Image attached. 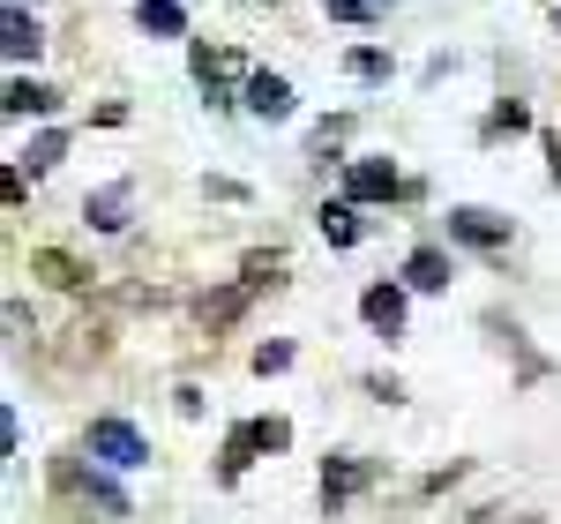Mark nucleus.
Here are the masks:
<instances>
[{
	"label": "nucleus",
	"mask_w": 561,
	"mask_h": 524,
	"mask_svg": "<svg viewBox=\"0 0 561 524\" xmlns=\"http://www.w3.org/2000/svg\"><path fill=\"white\" fill-rule=\"evenodd\" d=\"M83 457L113 465V472H135V465H150V442H142L135 420H90L83 428Z\"/></svg>",
	"instance_id": "f257e3e1"
},
{
	"label": "nucleus",
	"mask_w": 561,
	"mask_h": 524,
	"mask_svg": "<svg viewBox=\"0 0 561 524\" xmlns=\"http://www.w3.org/2000/svg\"><path fill=\"white\" fill-rule=\"evenodd\" d=\"M510 232H517V225L502 218L494 203H457V210H449V240H457V248H486V255H494V248H510Z\"/></svg>",
	"instance_id": "f03ea898"
},
{
	"label": "nucleus",
	"mask_w": 561,
	"mask_h": 524,
	"mask_svg": "<svg viewBox=\"0 0 561 524\" xmlns=\"http://www.w3.org/2000/svg\"><path fill=\"white\" fill-rule=\"evenodd\" d=\"M375 480H382V465H367V457H330V465H322V510L337 517L352 494H367Z\"/></svg>",
	"instance_id": "7ed1b4c3"
},
{
	"label": "nucleus",
	"mask_w": 561,
	"mask_h": 524,
	"mask_svg": "<svg viewBox=\"0 0 561 524\" xmlns=\"http://www.w3.org/2000/svg\"><path fill=\"white\" fill-rule=\"evenodd\" d=\"M128 210H135L128 180H105V187H90V195H83V225H98V232H128Z\"/></svg>",
	"instance_id": "20e7f679"
},
{
	"label": "nucleus",
	"mask_w": 561,
	"mask_h": 524,
	"mask_svg": "<svg viewBox=\"0 0 561 524\" xmlns=\"http://www.w3.org/2000/svg\"><path fill=\"white\" fill-rule=\"evenodd\" d=\"M240 105H248L255 121H285V113H293V83L270 76V68H255V76H240Z\"/></svg>",
	"instance_id": "39448f33"
},
{
	"label": "nucleus",
	"mask_w": 561,
	"mask_h": 524,
	"mask_svg": "<svg viewBox=\"0 0 561 524\" xmlns=\"http://www.w3.org/2000/svg\"><path fill=\"white\" fill-rule=\"evenodd\" d=\"M397 187H404V180H397L389 158H352V166H345V195H352V203H389Z\"/></svg>",
	"instance_id": "423d86ee"
},
{
	"label": "nucleus",
	"mask_w": 561,
	"mask_h": 524,
	"mask_svg": "<svg viewBox=\"0 0 561 524\" xmlns=\"http://www.w3.org/2000/svg\"><path fill=\"white\" fill-rule=\"evenodd\" d=\"M404 293H412V285H367V293H359V322H367V330H382V338H397V330H404Z\"/></svg>",
	"instance_id": "0eeeda50"
},
{
	"label": "nucleus",
	"mask_w": 561,
	"mask_h": 524,
	"mask_svg": "<svg viewBox=\"0 0 561 524\" xmlns=\"http://www.w3.org/2000/svg\"><path fill=\"white\" fill-rule=\"evenodd\" d=\"M449 277H457V255L449 248H412L404 255V285L412 293H449Z\"/></svg>",
	"instance_id": "6e6552de"
},
{
	"label": "nucleus",
	"mask_w": 561,
	"mask_h": 524,
	"mask_svg": "<svg viewBox=\"0 0 561 524\" xmlns=\"http://www.w3.org/2000/svg\"><path fill=\"white\" fill-rule=\"evenodd\" d=\"M31 277L60 285V293H83V285H90V262L68 255V248H31Z\"/></svg>",
	"instance_id": "1a4fd4ad"
},
{
	"label": "nucleus",
	"mask_w": 561,
	"mask_h": 524,
	"mask_svg": "<svg viewBox=\"0 0 561 524\" xmlns=\"http://www.w3.org/2000/svg\"><path fill=\"white\" fill-rule=\"evenodd\" d=\"M187 68H195V83L210 90V105H232V83H225V76H232L240 60H232L225 45H195V53H187Z\"/></svg>",
	"instance_id": "9d476101"
},
{
	"label": "nucleus",
	"mask_w": 561,
	"mask_h": 524,
	"mask_svg": "<svg viewBox=\"0 0 561 524\" xmlns=\"http://www.w3.org/2000/svg\"><path fill=\"white\" fill-rule=\"evenodd\" d=\"M0 45H8V60H38L45 31H38V15H31L23 0H8V23H0Z\"/></svg>",
	"instance_id": "9b49d317"
},
{
	"label": "nucleus",
	"mask_w": 561,
	"mask_h": 524,
	"mask_svg": "<svg viewBox=\"0 0 561 524\" xmlns=\"http://www.w3.org/2000/svg\"><path fill=\"white\" fill-rule=\"evenodd\" d=\"M53 105H60V98H53L38 76H15V83L0 90V113H8V121H38V113H53Z\"/></svg>",
	"instance_id": "f8f14e48"
},
{
	"label": "nucleus",
	"mask_w": 561,
	"mask_h": 524,
	"mask_svg": "<svg viewBox=\"0 0 561 524\" xmlns=\"http://www.w3.org/2000/svg\"><path fill=\"white\" fill-rule=\"evenodd\" d=\"M314 225H322V240H330V248H359V232H367V225H359V203H352V195L322 203V210H314Z\"/></svg>",
	"instance_id": "ddd939ff"
},
{
	"label": "nucleus",
	"mask_w": 561,
	"mask_h": 524,
	"mask_svg": "<svg viewBox=\"0 0 561 524\" xmlns=\"http://www.w3.org/2000/svg\"><path fill=\"white\" fill-rule=\"evenodd\" d=\"M135 31H150V38H187V8H180V0H135Z\"/></svg>",
	"instance_id": "4468645a"
},
{
	"label": "nucleus",
	"mask_w": 561,
	"mask_h": 524,
	"mask_svg": "<svg viewBox=\"0 0 561 524\" xmlns=\"http://www.w3.org/2000/svg\"><path fill=\"white\" fill-rule=\"evenodd\" d=\"M255 457H262V442H255V420H248V428H232V435H225V457H217V480L232 487L240 472H248V465H255Z\"/></svg>",
	"instance_id": "2eb2a0df"
},
{
	"label": "nucleus",
	"mask_w": 561,
	"mask_h": 524,
	"mask_svg": "<svg viewBox=\"0 0 561 524\" xmlns=\"http://www.w3.org/2000/svg\"><path fill=\"white\" fill-rule=\"evenodd\" d=\"M248 300H255L248 285H225V293H210V300H203V330H232V322L248 315Z\"/></svg>",
	"instance_id": "dca6fc26"
},
{
	"label": "nucleus",
	"mask_w": 561,
	"mask_h": 524,
	"mask_svg": "<svg viewBox=\"0 0 561 524\" xmlns=\"http://www.w3.org/2000/svg\"><path fill=\"white\" fill-rule=\"evenodd\" d=\"M60 158H68V135L45 128V135H31V143H23V158H15V166H31V173H53Z\"/></svg>",
	"instance_id": "f3484780"
},
{
	"label": "nucleus",
	"mask_w": 561,
	"mask_h": 524,
	"mask_svg": "<svg viewBox=\"0 0 561 524\" xmlns=\"http://www.w3.org/2000/svg\"><path fill=\"white\" fill-rule=\"evenodd\" d=\"M345 68L359 76V83H389V53H382V45H352Z\"/></svg>",
	"instance_id": "a211bd4d"
},
{
	"label": "nucleus",
	"mask_w": 561,
	"mask_h": 524,
	"mask_svg": "<svg viewBox=\"0 0 561 524\" xmlns=\"http://www.w3.org/2000/svg\"><path fill=\"white\" fill-rule=\"evenodd\" d=\"M277 270H285V255H277V248L262 255V248H255V255L240 262V285H248V293H262V285H277Z\"/></svg>",
	"instance_id": "6ab92c4d"
},
{
	"label": "nucleus",
	"mask_w": 561,
	"mask_h": 524,
	"mask_svg": "<svg viewBox=\"0 0 561 524\" xmlns=\"http://www.w3.org/2000/svg\"><path fill=\"white\" fill-rule=\"evenodd\" d=\"M517 128H531V105H524V98H502V105L486 113V135H517Z\"/></svg>",
	"instance_id": "aec40b11"
},
{
	"label": "nucleus",
	"mask_w": 561,
	"mask_h": 524,
	"mask_svg": "<svg viewBox=\"0 0 561 524\" xmlns=\"http://www.w3.org/2000/svg\"><path fill=\"white\" fill-rule=\"evenodd\" d=\"M255 442H262V457H277V449H293V420H255Z\"/></svg>",
	"instance_id": "412c9836"
},
{
	"label": "nucleus",
	"mask_w": 561,
	"mask_h": 524,
	"mask_svg": "<svg viewBox=\"0 0 561 524\" xmlns=\"http://www.w3.org/2000/svg\"><path fill=\"white\" fill-rule=\"evenodd\" d=\"M330 15H337V23H382L389 8L382 0H330Z\"/></svg>",
	"instance_id": "4be33fe9"
},
{
	"label": "nucleus",
	"mask_w": 561,
	"mask_h": 524,
	"mask_svg": "<svg viewBox=\"0 0 561 524\" xmlns=\"http://www.w3.org/2000/svg\"><path fill=\"white\" fill-rule=\"evenodd\" d=\"M285 367H293V345H285V338L255 345V375H285Z\"/></svg>",
	"instance_id": "5701e85b"
},
{
	"label": "nucleus",
	"mask_w": 561,
	"mask_h": 524,
	"mask_svg": "<svg viewBox=\"0 0 561 524\" xmlns=\"http://www.w3.org/2000/svg\"><path fill=\"white\" fill-rule=\"evenodd\" d=\"M539 143H547V173L561 180V135H554V128H539Z\"/></svg>",
	"instance_id": "b1692460"
}]
</instances>
